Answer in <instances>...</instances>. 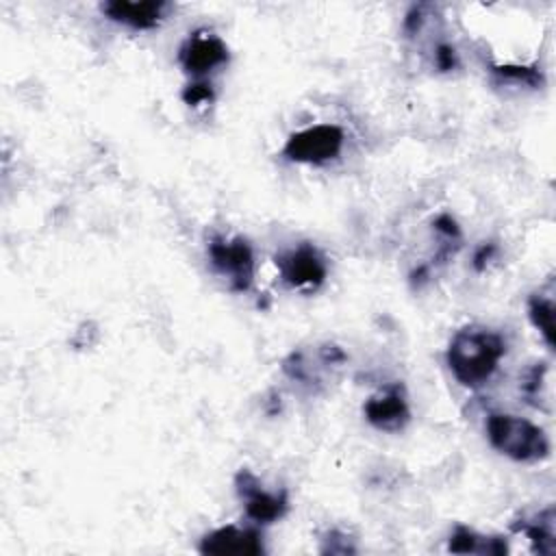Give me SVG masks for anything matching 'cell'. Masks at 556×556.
Segmentation results:
<instances>
[{
	"label": "cell",
	"instance_id": "6da1fadb",
	"mask_svg": "<svg viewBox=\"0 0 556 556\" xmlns=\"http://www.w3.org/2000/svg\"><path fill=\"white\" fill-rule=\"evenodd\" d=\"M504 354L506 343L502 334L486 326L471 324L454 332L445 352V361L452 376L463 387L478 389L493 378Z\"/></svg>",
	"mask_w": 556,
	"mask_h": 556
},
{
	"label": "cell",
	"instance_id": "7a4b0ae2",
	"mask_svg": "<svg viewBox=\"0 0 556 556\" xmlns=\"http://www.w3.org/2000/svg\"><path fill=\"white\" fill-rule=\"evenodd\" d=\"M484 430L489 443L500 454L517 463H536L549 454V441L545 432L519 415L491 413L484 421Z\"/></svg>",
	"mask_w": 556,
	"mask_h": 556
},
{
	"label": "cell",
	"instance_id": "3957f363",
	"mask_svg": "<svg viewBox=\"0 0 556 556\" xmlns=\"http://www.w3.org/2000/svg\"><path fill=\"white\" fill-rule=\"evenodd\" d=\"M345 363V352L334 343H321L313 348H300L293 350L285 363L282 371L289 380L298 382L300 387H306L308 391L324 389L334 374Z\"/></svg>",
	"mask_w": 556,
	"mask_h": 556
},
{
	"label": "cell",
	"instance_id": "277c9868",
	"mask_svg": "<svg viewBox=\"0 0 556 556\" xmlns=\"http://www.w3.org/2000/svg\"><path fill=\"white\" fill-rule=\"evenodd\" d=\"M343 143H345L343 128H339L337 124H315L293 132L287 139L282 154L295 163L324 165L334 161L341 154Z\"/></svg>",
	"mask_w": 556,
	"mask_h": 556
},
{
	"label": "cell",
	"instance_id": "5b68a950",
	"mask_svg": "<svg viewBox=\"0 0 556 556\" xmlns=\"http://www.w3.org/2000/svg\"><path fill=\"white\" fill-rule=\"evenodd\" d=\"M213 269L228 280L230 289L248 291L254 282V252L243 237H213L208 241Z\"/></svg>",
	"mask_w": 556,
	"mask_h": 556
},
{
	"label": "cell",
	"instance_id": "8992f818",
	"mask_svg": "<svg viewBox=\"0 0 556 556\" xmlns=\"http://www.w3.org/2000/svg\"><path fill=\"white\" fill-rule=\"evenodd\" d=\"M276 267L285 285L298 291H317L328 276L326 258L313 243H300L280 252Z\"/></svg>",
	"mask_w": 556,
	"mask_h": 556
},
{
	"label": "cell",
	"instance_id": "52a82bcc",
	"mask_svg": "<svg viewBox=\"0 0 556 556\" xmlns=\"http://www.w3.org/2000/svg\"><path fill=\"white\" fill-rule=\"evenodd\" d=\"M235 491L243 502L245 515L254 523H274L282 519L289 510V500L285 491H267L263 482L250 471L239 469L235 476Z\"/></svg>",
	"mask_w": 556,
	"mask_h": 556
},
{
	"label": "cell",
	"instance_id": "ba28073f",
	"mask_svg": "<svg viewBox=\"0 0 556 556\" xmlns=\"http://www.w3.org/2000/svg\"><path fill=\"white\" fill-rule=\"evenodd\" d=\"M178 63L189 76L202 80L206 74L228 63V46L208 30H195L182 41Z\"/></svg>",
	"mask_w": 556,
	"mask_h": 556
},
{
	"label": "cell",
	"instance_id": "9c48e42d",
	"mask_svg": "<svg viewBox=\"0 0 556 556\" xmlns=\"http://www.w3.org/2000/svg\"><path fill=\"white\" fill-rule=\"evenodd\" d=\"M365 419L382 432H400L410 421V406L402 384H389L363 404Z\"/></svg>",
	"mask_w": 556,
	"mask_h": 556
},
{
	"label": "cell",
	"instance_id": "30bf717a",
	"mask_svg": "<svg viewBox=\"0 0 556 556\" xmlns=\"http://www.w3.org/2000/svg\"><path fill=\"white\" fill-rule=\"evenodd\" d=\"M200 552L208 556H258L265 554L263 534L254 528L224 526L202 536Z\"/></svg>",
	"mask_w": 556,
	"mask_h": 556
},
{
	"label": "cell",
	"instance_id": "8fae6325",
	"mask_svg": "<svg viewBox=\"0 0 556 556\" xmlns=\"http://www.w3.org/2000/svg\"><path fill=\"white\" fill-rule=\"evenodd\" d=\"M167 9L169 4L163 0H111L100 4V11L111 22L124 24L132 30H150L159 26Z\"/></svg>",
	"mask_w": 556,
	"mask_h": 556
},
{
	"label": "cell",
	"instance_id": "7c38bea8",
	"mask_svg": "<svg viewBox=\"0 0 556 556\" xmlns=\"http://www.w3.org/2000/svg\"><path fill=\"white\" fill-rule=\"evenodd\" d=\"M515 532H523L528 536V541L532 543V549L549 556L556 552V517H554V508H545L539 510L532 517H523L521 521L513 523Z\"/></svg>",
	"mask_w": 556,
	"mask_h": 556
},
{
	"label": "cell",
	"instance_id": "4fadbf2b",
	"mask_svg": "<svg viewBox=\"0 0 556 556\" xmlns=\"http://www.w3.org/2000/svg\"><path fill=\"white\" fill-rule=\"evenodd\" d=\"M447 549L454 554H480V556H502L508 552L504 536H486L467 526L454 528L447 541Z\"/></svg>",
	"mask_w": 556,
	"mask_h": 556
},
{
	"label": "cell",
	"instance_id": "5bb4252c",
	"mask_svg": "<svg viewBox=\"0 0 556 556\" xmlns=\"http://www.w3.org/2000/svg\"><path fill=\"white\" fill-rule=\"evenodd\" d=\"M528 317L532 326L541 332L547 348H554V302L552 298H545L541 293H534L528 300Z\"/></svg>",
	"mask_w": 556,
	"mask_h": 556
},
{
	"label": "cell",
	"instance_id": "9a60e30c",
	"mask_svg": "<svg viewBox=\"0 0 556 556\" xmlns=\"http://www.w3.org/2000/svg\"><path fill=\"white\" fill-rule=\"evenodd\" d=\"M547 367L543 363H536L534 367H530L523 378H521V391L526 395V400L541 408V402L547 397V380H545Z\"/></svg>",
	"mask_w": 556,
	"mask_h": 556
},
{
	"label": "cell",
	"instance_id": "2e32d148",
	"mask_svg": "<svg viewBox=\"0 0 556 556\" xmlns=\"http://www.w3.org/2000/svg\"><path fill=\"white\" fill-rule=\"evenodd\" d=\"M493 74L502 83H515L526 87H539L543 85V76L536 67H519V65H500L493 67Z\"/></svg>",
	"mask_w": 556,
	"mask_h": 556
},
{
	"label": "cell",
	"instance_id": "e0dca14e",
	"mask_svg": "<svg viewBox=\"0 0 556 556\" xmlns=\"http://www.w3.org/2000/svg\"><path fill=\"white\" fill-rule=\"evenodd\" d=\"M215 98L211 83L206 80H193L182 89V100L189 106H202V104H211Z\"/></svg>",
	"mask_w": 556,
	"mask_h": 556
},
{
	"label": "cell",
	"instance_id": "ac0fdd59",
	"mask_svg": "<svg viewBox=\"0 0 556 556\" xmlns=\"http://www.w3.org/2000/svg\"><path fill=\"white\" fill-rule=\"evenodd\" d=\"M434 65L441 70V72H450L458 65V56H456V50L447 43H439L434 48Z\"/></svg>",
	"mask_w": 556,
	"mask_h": 556
},
{
	"label": "cell",
	"instance_id": "d6986e66",
	"mask_svg": "<svg viewBox=\"0 0 556 556\" xmlns=\"http://www.w3.org/2000/svg\"><path fill=\"white\" fill-rule=\"evenodd\" d=\"M326 547H321V552H330V554H354L356 549L350 545V541L345 539V534L339 532H328V536L324 539Z\"/></svg>",
	"mask_w": 556,
	"mask_h": 556
},
{
	"label": "cell",
	"instance_id": "ffe728a7",
	"mask_svg": "<svg viewBox=\"0 0 556 556\" xmlns=\"http://www.w3.org/2000/svg\"><path fill=\"white\" fill-rule=\"evenodd\" d=\"M493 252H495V248H493L491 243H489V245H482V248L476 252V256H473V265H476L478 269H482V267H484V263H489V261H491Z\"/></svg>",
	"mask_w": 556,
	"mask_h": 556
}]
</instances>
